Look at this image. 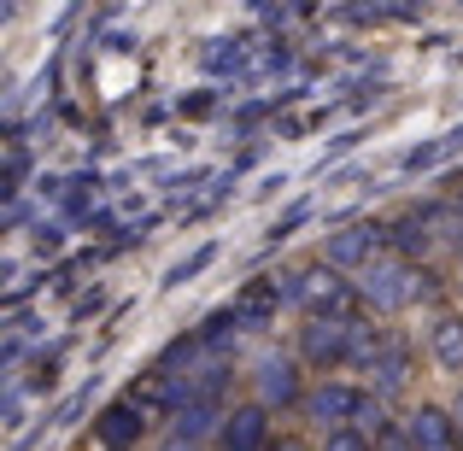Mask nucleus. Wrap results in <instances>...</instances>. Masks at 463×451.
Segmentation results:
<instances>
[{
    "mask_svg": "<svg viewBox=\"0 0 463 451\" xmlns=\"http://www.w3.org/2000/svg\"><path fill=\"white\" fill-rule=\"evenodd\" d=\"M429 370H434V363H429V352H422V340L411 334V328L387 323L382 346H375V358L364 363L358 381L370 387L387 410H411L417 399H429V393H422V375H429Z\"/></svg>",
    "mask_w": 463,
    "mask_h": 451,
    "instance_id": "f03ea898",
    "label": "nucleus"
},
{
    "mask_svg": "<svg viewBox=\"0 0 463 451\" xmlns=\"http://www.w3.org/2000/svg\"><path fill=\"white\" fill-rule=\"evenodd\" d=\"M282 311H288L282 276H252V282H241V294L229 299V316H235L252 340H259L264 328H276V316H282Z\"/></svg>",
    "mask_w": 463,
    "mask_h": 451,
    "instance_id": "9b49d317",
    "label": "nucleus"
},
{
    "mask_svg": "<svg viewBox=\"0 0 463 451\" xmlns=\"http://www.w3.org/2000/svg\"><path fill=\"white\" fill-rule=\"evenodd\" d=\"M282 434H288L282 417H270V410L252 405V399H241V405L217 422L212 451H276V446H282Z\"/></svg>",
    "mask_w": 463,
    "mask_h": 451,
    "instance_id": "6e6552de",
    "label": "nucleus"
},
{
    "mask_svg": "<svg viewBox=\"0 0 463 451\" xmlns=\"http://www.w3.org/2000/svg\"><path fill=\"white\" fill-rule=\"evenodd\" d=\"M323 264H335L340 276H352L358 282L370 264L387 258V235H382V217H364V223H340L335 235L323 240V252H317Z\"/></svg>",
    "mask_w": 463,
    "mask_h": 451,
    "instance_id": "0eeeda50",
    "label": "nucleus"
},
{
    "mask_svg": "<svg viewBox=\"0 0 463 451\" xmlns=\"http://www.w3.org/2000/svg\"><path fill=\"white\" fill-rule=\"evenodd\" d=\"M458 287H463V258H458Z\"/></svg>",
    "mask_w": 463,
    "mask_h": 451,
    "instance_id": "2eb2a0df",
    "label": "nucleus"
},
{
    "mask_svg": "<svg viewBox=\"0 0 463 451\" xmlns=\"http://www.w3.org/2000/svg\"><path fill=\"white\" fill-rule=\"evenodd\" d=\"M282 294H288L294 323H352V316H364L358 282H352V276H340L335 264H323V258L282 270Z\"/></svg>",
    "mask_w": 463,
    "mask_h": 451,
    "instance_id": "7ed1b4c3",
    "label": "nucleus"
},
{
    "mask_svg": "<svg viewBox=\"0 0 463 451\" xmlns=\"http://www.w3.org/2000/svg\"><path fill=\"white\" fill-rule=\"evenodd\" d=\"M317 451H382L375 428H335V434H317Z\"/></svg>",
    "mask_w": 463,
    "mask_h": 451,
    "instance_id": "f8f14e48",
    "label": "nucleus"
},
{
    "mask_svg": "<svg viewBox=\"0 0 463 451\" xmlns=\"http://www.w3.org/2000/svg\"><path fill=\"white\" fill-rule=\"evenodd\" d=\"M399 428H405V451H463L446 399H417L411 410H399Z\"/></svg>",
    "mask_w": 463,
    "mask_h": 451,
    "instance_id": "9d476101",
    "label": "nucleus"
},
{
    "mask_svg": "<svg viewBox=\"0 0 463 451\" xmlns=\"http://www.w3.org/2000/svg\"><path fill=\"white\" fill-rule=\"evenodd\" d=\"M446 410H452V422H458V440H463V381H452V393H446Z\"/></svg>",
    "mask_w": 463,
    "mask_h": 451,
    "instance_id": "4468645a",
    "label": "nucleus"
},
{
    "mask_svg": "<svg viewBox=\"0 0 463 451\" xmlns=\"http://www.w3.org/2000/svg\"><path fill=\"white\" fill-rule=\"evenodd\" d=\"M89 440H94V451H153L158 446V417L141 405L136 393H124V399H112V405L94 417Z\"/></svg>",
    "mask_w": 463,
    "mask_h": 451,
    "instance_id": "423d86ee",
    "label": "nucleus"
},
{
    "mask_svg": "<svg viewBox=\"0 0 463 451\" xmlns=\"http://www.w3.org/2000/svg\"><path fill=\"white\" fill-rule=\"evenodd\" d=\"M417 340H422V352H429L434 375H446V381H463V305H458V299L440 305L434 316H422Z\"/></svg>",
    "mask_w": 463,
    "mask_h": 451,
    "instance_id": "1a4fd4ad",
    "label": "nucleus"
},
{
    "mask_svg": "<svg viewBox=\"0 0 463 451\" xmlns=\"http://www.w3.org/2000/svg\"><path fill=\"white\" fill-rule=\"evenodd\" d=\"M241 375H247V399L264 405L270 417H299V405L311 393V370L294 358L288 340H259L252 358L241 363Z\"/></svg>",
    "mask_w": 463,
    "mask_h": 451,
    "instance_id": "20e7f679",
    "label": "nucleus"
},
{
    "mask_svg": "<svg viewBox=\"0 0 463 451\" xmlns=\"http://www.w3.org/2000/svg\"><path fill=\"white\" fill-rule=\"evenodd\" d=\"M276 451H317V434H306V428H288Z\"/></svg>",
    "mask_w": 463,
    "mask_h": 451,
    "instance_id": "ddd939ff",
    "label": "nucleus"
},
{
    "mask_svg": "<svg viewBox=\"0 0 463 451\" xmlns=\"http://www.w3.org/2000/svg\"><path fill=\"white\" fill-rule=\"evenodd\" d=\"M382 417H387V405L358 381V375H323V381H311L306 405H299V422H306V434L375 428Z\"/></svg>",
    "mask_w": 463,
    "mask_h": 451,
    "instance_id": "39448f33",
    "label": "nucleus"
},
{
    "mask_svg": "<svg viewBox=\"0 0 463 451\" xmlns=\"http://www.w3.org/2000/svg\"><path fill=\"white\" fill-rule=\"evenodd\" d=\"M452 287H458L452 270H440V264H411V258H393V252L358 276V299L375 323H399V316H417V311L434 316L440 305H452Z\"/></svg>",
    "mask_w": 463,
    "mask_h": 451,
    "instance_id": "f257e3e1",
    "label": "nucleus"
}]
</instances>
